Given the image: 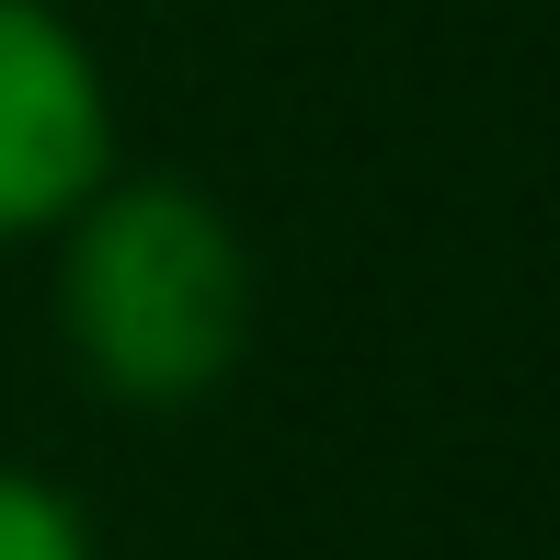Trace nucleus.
<instances>
[{"label": "nucleus", "mask_w": 560, "mask_h": 560, "mask_svg": "<svg viewBox=\"0 0 560 560\" xmlns=\"http://www.w3.org/2000/svg\"><path fill=\"white\" fill-rule=\"evenodd\" d=\"M0 560H104L81 492H58L46 469H12L0 457Z\"/></svg>", "instance_id": "obj_3"}, {"label": "nucleus", "mask_w": 560, "mask_h": 560, "mask_svg": "<svg viewBox=\"0 0 560 560\" xmlns=\"http://www.w3.org/2000/svg\"><path fill=\"white\" fill-rule=\"evenodd\" d=\"M104 172H115L104 58L58 0H0V252L58 241Z\"/></svg>", "instance_id": "obj_2"}, {"label": "nucleus", "mask_w": 560, "mask_h": 560, "mask_svg": "<svg viewBox=\"0 0 560 560\" xmlns=\"http://www.w3.org/2000/svg\"><path fill=\"white\" fill-rule=\"evenodd\" d=\"M58 343L115 412H195L252 354V241L172 172H104L58 229Z\"/></svg>", "instance_id": "obj_1"}]
</instances>
